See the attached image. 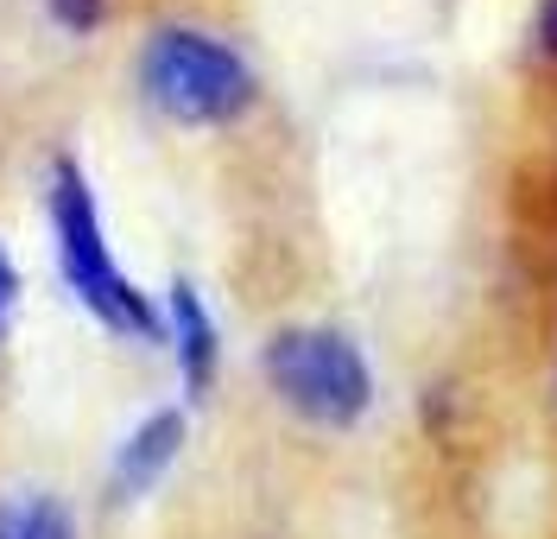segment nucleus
Masks as SVG:
<instances>
[{"mask_svg":"<svg viewBox=\"0 0 557 539\" xmlns=\"http://www.w3.org/2000/svg\"><path fill=\"white\" fill-rule=\"evenodd\" d=\"M139 89L177 127H228L253 108L260 76L228 38L197 26H159L139 45Z\"/></svg>","mask_w":557,"mask_h":539,"instance_id":"2","label":"nucleus"},{"mask_svg":"<svg viewBox=\"0 0 557 539\" xmlns=\"http://www.w3.org/2000/svg\"><path fill=\"white\" fill-rule=\"evenodd\" d=\"M0 539H76V520L51 495H0Z\"/></svg>","mask_w":557,"mask_h":539,"instance_id":"6","label":"nucleus"},{"mask_svg":"<svg viewBox=\"0 0 557 539\" xmlns=\"http://www.w3.org/2000/svg\"><path fill=\"white\" fill-rule=\"evenodd\" d=\"M45 13H51L64 33H96L108 20V0H45Z\"/></svg>","mask_w":557,"mask_h":539,"instance_id":"7","label":"nucleus"},{"mask_svg":"<svg viewBox=\"0 0 557 539\" xmlns=\"http://www.w3.org/2000/svg\"><path fill=\"white\" fill-rule=\"evenodd\" d=\"M7 305H13V260L0 248V318H7Z\"/></svg>","mask_w":557,"mask_h":539,"instance_id":"9","label":"nucleus"},{"mask_svg":"<svg viewBox=\"0 0 557 539\" xmlns=\"http://www.w3.org/2000/svg\"><path fill=\"white\" fill-rule=\"evenodd\" d=\"M45 210H51V242H58V267H64L70 292L121 336H139V343H159L165 336V318L146 292L121 273V260L108 248L102 229V204L83 179L76 159H58L51 166V191H45Z\"/></svg>","mask_w":557,"mask_h":539,"instance_id":"1","label":"nucleus"},{"mask_svg":"<svg viewBox=\"0 0 557 539\" xmlns=\"http://www.w3.org/2000/svg\"><path fill=\"white\" fill-rule=\"evenodd\" d=\"M539 45L557 58V0H545V13H539Z\"/></svg>","mask_w":557,"mask_h":539,"instance_id":"8","label":"nucleus"},{"mask_svg":"<svg viewBox=\"0 0 557 539\" xmlns=\"http://www.w3.org/2000/svg\"><path fill=\"white\" fill-rule=\"evenodd\" d=\"M165 336H172V350H177L184 388H190V394H209L215 362H222V343H215V318H209L203 292L190 286V280H177V286L165 292Z\"/></svg>","mask_w":557,"mask_h":539,"instance_id":"5","label":"nucleus"},{"mask_svg":"<svg viewBox=\"0 0 557 539\" xmlns=\"http://www.w3.org/2000/svg\"><path fill=\"white\" fill-rule=\"evenodd\" d=\"M267 388L311 426H355L374 406L368 356L330 323H292L260 350Z\"/></svg>","mask_w":557,"mask_h":539,"instance_id":"3","label":"nucleus"},{"mask_svg":"<svg viewBox=\"0 0 557 539\" xmlns=\"http://www.w3.org/2000/svg\"><path fill=\"white\" fill-rule=\"evenodd\" d=\"M177 451H184V413H177V406L146 413V419L127 431V444L114 451V476H108L114 502H139V495L177 464Z\"/></svg>","mask_w":557,"mask_h":539,"instance_id":"4","label":"nucleus"}]
</instances>
